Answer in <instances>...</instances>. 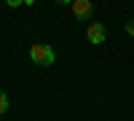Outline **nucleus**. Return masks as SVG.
<instances>
[{"label": "nucleus", "instance_id": "f257e3e1", "mask_svg": "<svg viewBox=\"0 0 134 121\" xmlns=\"http://www.w3.org/2000/svg\"><path fill=\"white\" fill-rule=\"evenodd\" d=\"M30 59L35 65H40V67H51L54 59H57V54H54V49L48 43H32L30 46Z\"/></svg>", "mask_w": 134, "mask_h": 121}, {"label": "nucleus", "instance_id": "f03ea898", "mask_svg": "<svg viewBox=\"0 0 134 121\" xmlns=\"http://www.w3.org/2000/svg\"><path fill=\"white\" fill-rule=\"evenodd\" d=\"M86 38L91 40V46H99V43H105V38H107L105 24H102V22H91V24H88V30H86Z\"/></svg>", "mask_w": 134, "mask_h": 121}, {"label": "nucleus", "instance_id": "7ed1b4c3", "mask_svg": "<svg viewBox=\"0 0 134 121\" xmlns=\"http://www.w3.org/2000/svg\"><path fill=\"white\" fill-rule=\"evenodd\" d=\"M70 8H72V16L75 19H91V14H94L91 0H72Z\"/></svg>", "mask_w": 134, "mask_h": 121}, {"label": "nucleus", "instance_id": "20e7f679", "mask_svg": "<svg viewBox=\"0 0 134 121\" xmlns=\"http://www.w3.org/2000/svg\"><path fill=\"white\" fill-rule=\"evenodd\" d=\"M5 111H8V94H5V92H0V116H3Z\"/></svg>", "mask_w": 134, "mask_h": 121}, {"label": "nucleus", "instance_id": "39448f33", "mask_svg": "<svg viewBox=\"0 0 134 121\" xmlns=\"http://www.w3.org/2000/svg\"><path fill=\"white\" fill-rule=\"evenodd\" d=\"M8 8H16V6H24V0H5Z\"/></svg>", "mask_w": 134, "mask_h": 121}, {"label": "nucleus", "instance_id": "423d86ee", "mask_svg": "<svg viewBox=\"0 0 134 121\" xmlns=\"http://www.w3.org/2000/svg\"><path fill=\"white\" fill-rule=\"evenodd\" d=\"M126 32H129V35L134 38V22H126Z\"/></svg>", "mask_w": 134, "mask_h": 121}, {"label": "nucleus", "instance_id": "0eeeda50", "mask_svg": "<svg viewBox=\"0 0 134 121\" xmlns=\"http://www.w3.org/2000/svg\"><path fill=\"white\" fill-rule=\"evenodd\" d=\"M57 3H59V6H70L72 0H57Z\"/></svg>", "mask_w": 134, "mask_h": 121}]
</instances>
